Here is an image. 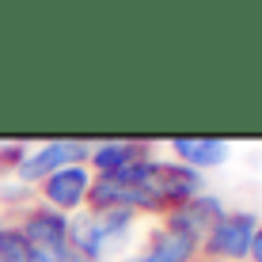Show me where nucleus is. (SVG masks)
I'll use <instances>...</instances> for the list:
<instances>
[{
    "label": "nucleus",
    "mask_w": 262,
    "mask_h": 262,
    "mask_svg": "<svg viewBox=\"0 0 262 262\" xmlns=\"http://www.w3.org/2000/svg\"><path fill=\"white\" fill-rule=\"evenodd\" d=\"M194 251H198V236H186V232L164 228L156 239H152V247L144 251L141 258H133V262H190Z\"/></svg>",
    "instance_id": "obj_8"
},
{
    "label": "nucleus",
    "mask_w": 262,
    "mask_h": 262,
    "mask_svg": "<svg viewBox=\"0 0 262 262\" xmlns=\"http://www.w3.org/2000/svg\"><path fill=\"white\" fill-rule=\"evenodd\" d=\"M92 160L103 175H114V171L137 164V160H148L144 156V144H133V141H106V144H95L92 148Z\"/></svg>",
    "instance_id": "obj_9"
},
{
    "label": "nucleus",
    "mask_w": 262,
    "mask_h": 262,
    "mask_svg": "<svg viewBox=\"0 0 262 262\" xmlns=\"http://www.w3.org/2000/svg\"><path fill=\"white\" fill-rule=\"evenodd\" d=\"M247 255L255 258V262H262V228L255 232V239H251V251H247Z\"/></svg>",
    "instance_id": "obj_11"
},
{
    "label": "nucleus",
    "mask_w": 262,
    "mask_h": 262,
    "mask_svg": "<svg viewBox=\"0 0 262 262\" xmlns=\"http://www.w3.org/2000/svg\"><path fill=\"white\" fill-rule=\"evenodd\" d=\"M202 190V175L186 164H156L148 160V194L160 205H186L190 198H198Z\"/></svg>",
    "instance_id": "obj_1"
},
{
    "label": "nucleus",
    "mask_w": 262,
    "mask_h": 262,
    "mask_svg": "<svg viewBox=\"0 0 262 262\" xmlns=\"http://www.w3.org/2000/svg\"><path fill=\"white\" fill-rule=\"evenodd\" d=\"M221 202L216 198H190L186 205H179L175 213H171V221H167V228H175V232H186V236H202V228H213L216 221H221Z\"/></svg>",
    "instance_id": "obj_6"
},
{
    "label": "nucleus",
    "mask_w": 262,
    "mask_h": 262,
    "mask_svg": "<svg viewBox=\"0 0 262 262\" xmlns=\"http://www.w3.org/2000/svg\"><path fill=\"white\" fill-rule=\"evenodd\" d=\"M92 156V148L80 141H50L42 144L38 152H31V156L19 160V179H50L53 171H65V167H76L80 160Z\"/></svg>",
    "instance_id": "obj_2"
},
{
    "label": "nucleus",
    "mask_w": 262,
    "mask_h": 262,
    "mask_svg": "<svg viewBox=\"0 0 262 262\" xmlns=\"http://www.w3.org/2000/svg\"><path fill=\"white\" fill-rule=\"evenodd\" d=\"M19 232H23V239L31 243L34 251H61V247H69V221H65V213L38 209V213L27 216V224Z\"/></svg>",
    "instance_id": "obj_4"
},
{
    "label": "nucleus",
    "mask_w": 262,
    "mask_h": 262,
    "mask_svg": "<svg viewBox=\"0 0 262 262\" xmlns=\"http://www.w3.org/2000/svg\"><path fill=\"white\" fill-rule=\"evenodd\" d=\"M171 148H175L179 164H186V167H213V164L228 160V144L213 141V137H175Z\"/></svg>",
    "instance_id": "obj_7"
},
{
    "label": "nucleus",
    "mask_w": 262,
    "mask_h": 262,
    "mask_svg": "<svg viewBox=\"0 0 262 262\" xmlns=\"http://www.w3.org/2000/svg\"><path fill=\"white\" fill-rule=\"evenodd\" d=\"M88 186H92V179H88V171L76 164V167H65V171H53L42 190H46L50 205H57V209L65 213V209H76V205L88 198Z\"/></svg>",
    "instance_id": "obj_5"
},
{
    "label": "nucleus",
    "mask_w": 262,
    "mask_h": 262,
    "mask_svg": "<svg viewBox=\"0 0 262 262\" xmlns=\"http://www.w3.org/2000/svg\"><path fill=\"white\" fill-rule=\"evenodd\" d=\"M0 262H34V251L19 228H0Z\"/></svg>",
    "instance_id": "obj_10"
},
{
    "label": "nucleus",
    "mask_w": 262,
    "mask_h": 262,
    "mask_svg": "<svg viewBox=\"0 0 262 262\" xmlns=\"http://www.w3.org/2000/svg\"><path fill=\"white\" fill-rule=\"evenodd\" d=\"M258 232V221L251 213H228L221 216V221L209 228V236H205V243H209L213 255H224V258H243L251 251V239H255Z\"/></svg>",
    "instance_id": "obj_3"
}]
</instances>
